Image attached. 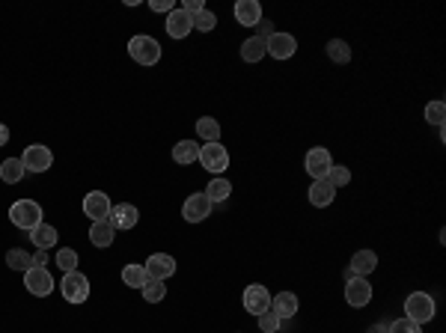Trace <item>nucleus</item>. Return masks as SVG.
<instances>
[{
    "instance_id": "f704fd0d",
    "label": "nucleus",
    "mask_w": 446,
    "mask_h": 333,
    "mask_svg": "<svg viewBox=\"0 0 446 333\" xmlns=\"http://www.w3.org/2000/svg\"><path fill=\"white\" fill-rule=\"evenodd\" d=\"M328 182L333 187H345L351 182V173H348V167H342V164H333L330 167V173H328Z\"/></svg>"
},
{
    "instance_id": "b1692460",
    "label": "nucleus",
    "mask_w": 446,
    "mask_h": 333,
    "mask_svg": "<svg viewBox=\"0 0 446 333\" xmlns=\"http://www.w3.org/2000/svg\"><path fill=\"white\" fill-rule=\"evenodd\" d=\"M24 164H21V158H6L3 164H0V178H3L6 185H18L21 178H24Z\"/></svg>"
},
{
    "instance_id": "9d476101",
    "label": "nucleus",
    "mask_w": 446,
    "mask_h": 333,
    "mask_svg": "<svg viewBox=\"0 0 446 333\" xmlns=\"http://www.w3.org/2000/svg\"><path fill=\"white\" fill-rule=\"evenodd\" d=\"M24 286H27L30 295L48 297L51 289H54V280H51V271L48 268H30V271H24Z\"/></svg>"
},
{
    "instance_id": "ea45409f",
    "label": "nucleus",
    "mask_w": 446,
    "mask_h": 333,
    "mask_svg": "<svg viewBox=\"0 0 446 333\" xmlns=\"http://www.w3.org/2000/svg\"><path fill=\"white\" fill-rule=\"evenodd\" d=\"M256 27H259V39H265V42H268V39L274 36V24H271L268 18H262L259 24H256Z\"/></svg>"
},
{
    "instance_id": "20e7f679",
    "label": "nucleus",
    "mask_w": 446,
    "mask_h": 333,
    "mask_svg": "<svg viewBox=\"0 0 446 333\" xmlns=\"http://www.w3.org/2000/svg\"><path fill=\"white\" fill-rule=\"evenodd\" d=\"M60 289H63V297L68 304H83L90 297V280L83 277L81 271H68V274H63Z\"/></svg>"
},
{
    "instance_id": "f8f14e48",
    "label": "nucleus",
    "mask_w": 446,
    "mask_h": 333,
    "mask_svg": "<svg viewBox=\"0 0 446 333\" xmlns=\"http://www.w3.org/2000/svg\"><path fill=\"white\" fill-rule=\"evenodd\" d=\"M83 215H87L92 224H96V220H107V215H110V196L105 191H90L87 196H83Z\"/></svg>"
},
{
    "instance_id": "0eeeda50",
    "label": "nucleus",
    "mask_w": 446,
    "mask_h": 333,
    "mask_svg": "<svg viewBox=\"0 0 446 333\" xmlns=\"http://www.w3.org/2000/svg\"><path fill=\"white\" fill-rule=\"evenodd\" d=\"M143 268H146V277L149 280H161V283H167V277L176 274V259L170 253H152Z\"/></svg>"
},
{
    "instance_id": "a19ab883",
    "label": "nucleus",
    "mask_w": 446,
    "mask_h": 333,
    "mask_svg": "<svg viewBox=\"0 0 446 333\" xmlns=\"http://www.w3.org/2000/svg\"><path fill=\"white\" fill-rule=\"evenodd\" d=\"M33 268H48V250H39L33 256Z\"/></svg>"
},
{
    "instance_id": "412c9836",
    "label": "nucleus",
    "mask_w": 446,
    "mask_h": 333,
    "mask_svg": "<svg viewBox=\"0 0 446 333\" xmlns=\"http://www.w3.org/2000/svg\"><path fill=\"white\" fill-rule=\"evenodd\" d=\"M57 238H60V235H57V229L51 226V224H45V220H42L39 226H33V229H30V241L36 244L39 250H48V247H54V244H57Z\"/></svg>"
},
{
    "instance_id": "423d86ee",
    "label": "nucleus",
    "mask_w": 446,
    "mask_h": 333,
    "mask_svg": "<svg viewBox=\"0 0 446 333\" xmlns=\"http://www.w3.org/2000/svg\"><path fill=\"white\" fill-rule=\"evenodd\" d=\"M21 164L27 173H45V170H51V164H54V155H51V149L42 146V143H30L21 155Z\"/></svg>"
},
{
    "instance_id": "2eb2a0df",
    "label": "nucleus",
    "mask_w": 446,
    "mask_h": 333,
    "mask_svg": "<svg viewBox=\"0 0 446 333\" xmlns=\"http://www.w3.org/2000/svg\"><path fill=\"white\" fill-rule=\"evenodd\" d=\"M167 36H173V39H185L187 33H191V27H194V15H187L182 6L179 10H173L167 15Z\"/></svg>"
},
{
    "instance_id": "f257e3e1",
    "label": "nucleus",
    "mask_w": 446,
    "mask_h": 333,
    "mask_svg": "<svg viewBox=\"0 0 446 333\" xmlns=\"http://www.w3.org/2000/svg\"><path fill=\"white\" fill-rule=\"evenodd\" d=\"M405 319L414 324H425L434 319V297L428 292H410L405 301Z\"/></svg>"
},
{
    "instance_id": "39448f33",
    "label": "nucleus",
    "mask_w": 446,
    "mask_h": 333,
    "mask_svg": "<svg viewBox=\"0 0 446 333\" xmlns=\"http://www.w3.org/2000/svg\"><path fill=\"white\" fill-rule=\"evenodd\" d=\"M200 164L211 176H220L229 167V152L223 149V143H205V146H200Z\"/></svg>"
},
{
    "instance_id": "7c9ffc66",
    "label": "nucleus",
    "mask_w": 446,
    "mask_h": 333,
    "mask_svg": "<svg viewBox=\"0 0 446 333\" xmlns=\"http://www.w3.org/2000/svg\"><path fill=\"white\" fill-rule=\"evenodd\" d=\"M328 57L333 59V63H348V59H351V48H348V42H342V39H330V42H328Z\"/></svg>"
},
{
    "instance_id": "aec40b11",
    "label": "nucleus",
    "mask_w": 446,
    "mask_h": 333,
    "mask_svg": "<svg viewBox=\"0 0 446 333\" xmlns=\"http://www.w3.org/2000/svg\"><path fill=\"white\" fill-rule=\"evenodd\" d=\"M271 312L280 315V319H291V315L298 312V295L291 292H280L271 297Z\"/></svg>"
},
{
    "instance_id": "c756f323",
    "label": "nucleus",
    "mask_w": 446,
    "mask_h": 333,
    "mask_svg": "<svg viewBox=\"0 0 446 333\" xmlns=\"http://www.w3.org/2000/svg\"><path fill=\"white\" fill-rule=\"evenodd\" d=\"M143 292V301H149V304H161L167 297V286L161 283V280H146V286L140 289Z\"/></svg>"
},
{
    "instance_id": "1a4fd4ad",
    "label": "nucleus",
    "mask_w": 446,
    "mask_h": 333,
    "mask_svg": "<svg viewBox=\"0 0 446 333\" xmlns=\"http://www.w3.org/2000/svg\"><path fill=\"white\" fill-rule=\"evenodd\" d=\"M211 206L214 202L205 194H191L185 200V206H182V217L187 220V224H200V220H205L211 215Z\"/></svg>"
},
{
    "instance_id": "5701e85b",
    "label": "nucleus",
    "mask_w": 446,
    "mask_h": 333,
    "mask_svg": "<svg viewBox=\"0 0 446 333\" xmlns=\"http://www.w3.org/2000/svg\"><path fill=\"white\" fill-rule=\"evenodd\" d=\"M196 137L205 143H218L220 140V125L214 116H200L196 119Z\"/></svg>"
},
{
    "instance_id": "f03ea898",
    "label": "nucleus",
    "mask_w": 446,
    "mask_h": 333,
    "mask_svg": "<svg viewBox=\"0 0 446 333\" xmlns=\"http://www.w3.org/2000/svg\"><path fill=\"white\" fill-rule=\"evenodd\" d=\"M10 220L18 229H27V232H30L33 226L42 224V206H39L36 200H18V202H12Z\"/></svg>"
},
{
    "instance_id": "dca6fc26",
    "label": "nucleus",
    "mask_w": 446,
    "mask_h": 333,
    "mask_svg": "<svg viewBox=\"0 0 446 333\" xmlns=\"http://www.w3.org/2000/svg\"><path fill=\"white\" fill-rule=\"evenodd\" d=\"M265 48H268V54L271 57H277V59H289V57H295V51H298V42L295 36H289V33H274V36L265 42Z\"/></svg>"
},
{
    "instance_id": "58836bf2",
    "label": "nucleus",
    "mask_w": 446,
    "mask_h": 333,
    "mask_svg": "<svg viewBox=\"0 0 446 333\" xmlns=\"http://www.w3.org/2000/svg\"><path fill=\"white\" fill-rule=\"evenodd\" d=\"M182 10H185L187 15H196V12L205 10V3H202V0H182Z\"/></svg>"
},
{
    "instance_id": "c9c22d12",
    "label": "nucleus",
    "mask_w": 446,
    "mask_h": 333,
    "mask_svg": "<svg viewBox=\"0 0 446 333\" xmlns=\"http://www.w3.org/2000/svg\"><path fill=\"white\" fill-rule=\"evenodd\" d=\"M214 24H218V15H214L211 10H202V12H196V15H194V27H196V30H202V33L214 30Z\"/></svg>"
},
{
    "instance_id": "a878e982",
    "label": "nucleus",
    "mask_w": 446,
    "mask_h": 333,
    "mask_svg": "<svg viewBox=\"0 0 446 333\" xmlns=\"http://www.w3.org/2000/svg\"><path fill=\"white\" fill-rule=\"evenodd\" d=\"M229 194H233V185H229V178H223V176H214L209 182V187H205V196H209L211 202L229 200Z\"/></svg>"
},
{
    "instance_id": "79ce46f5",
    "label": "nucleus",
    "mask_w": 446,
    "mask_h": 333,
    "mask_svg": "<svg viewBox=\"0 0 446 333\" xmlns=\"http://www.w3.org/2000/svg\"><path fill=\"white\" fill-rule=\"evenodd\" d=\"M6 143H10V128L0 122V146H6Z\"/></svg>"
},
{
    "instance_id": "473e14b6",
    "label": "nucleus",
    "mask_w": 446,
    "mask_h": 333,
    "mask_svg": "<svg viewBox=\"0 0 446 333\" xmlns=\"http://www.w3.org/2000/svg\"><path fill=\"white\" fill-rule=\"evenodd\" d=\"M60 268H63V274H68V271H78V253L72 250V247H63V250L57 253V259H54Z\"/></svg>"
},
{
    "instance_id": "c85d7f7f",
    "label": "nucleus",
    "mask_w": 446,
    "mask_h": 333,
    "mask_svg": "<svg viewBox=\"0 0 446 333\" xmlns=\"http://www.w3.org/2000/svg\"><path fill=\"white\" fill-rule=\"evenodd\" d=\"M6 265H10L12 271H30L33 268V256L27 250H18V247H12V250L6 253Z\"/></svg>"
},
{
    "instance_id": "f3484780",
    "label": "nucleus",
    "mask_w": 446,
    "mask_h": 333,
    "mask_svg": "<svg viewBox=\"0 0 446 333\" xmlns=\"http://www.w3.org/2000/svg\"><path fill=\"white\" fill-rule=\"evenodd\" d=\"M235 21L241 27H256L262 21V6L256 0H238L235 3Z\"/></svg>"
},
{
    "instance_id": "a211bd4d",
    "label": "nucleus",
    "mask_w": 446,
    "mask_h": 333,
    "mask_svg": "<svg viewBox=\"0 0 446 333\" xmlns=\"http://www.w3.org/2000/svg\"><path fill=\"white\" fill-rule=\"evenodd\" d=\"M333 196H337V187H333L328 178H315L310 185V202L315 209H328L333 202Z\"/></svg>"
},
{
    "instance_id": "7ed1b4c3",
    "label": "nucleus",
    "mask_w": 446,
    "mask_h": 333,
    "mask_svg": "<svg viewBox=\"0 0 446 333\" xmlns=\"http://www.w3.org/2000/svg\"><path fill=\"white\" fill-rule=\"evenodd\" d=\"M128 54L140 66H155L161 59V45H158V39H152V36H134L128 42Z\"/></svg>"
},
{
    "instance_id": "393cba45",
    "label": "nucleus",
    "mask_w": 446,
    "mask_h": 333,
    "mask_svg": "<svg viewBox=\"0 0 446 333\" xmlns=\"http://www.w3.org/2000/svg\"><path fill=\"white\" fill-rule=\"evenodd\" d=\"M173 161L176 164H194V161H200V146L191 140H179L173 146Z\"/></svg>"
},
{
    "instance_id": "9b49d317",
    "label": "nucleus",
    "mask_w": 446,
    "mask_h": 333,
    "mask_svg": "<svg viewBox=\"0 0 446 333\" xmlns=\"http://www.w3.org/2000/svg\"><path fill=\"white\" fill-rule=\"evenodd\" d=\"M244 310L253 312V315H262L271 310V295L262 283H250L244 289Z\"/></svg>"
},
{
    "instance_id": "6e6552de",
    "label": "nucleus",
    "mask_w": 446,
    "mask_h": 333,
    "mask_svg": "<svg viewBox=\"0 0 446 333\" xmlns=\"http://www.w3.org/2000/svg\"><path fill=\"white\" fill-rule=\"evenodd\" d=\"M304 167H306V173H310L313 178H328L330 167H333V158H330V152L324 146H315V149L306 152Z\"/></svg>"
},
{
    "instance_id": "ddd939ff",
    "label": "nucleus",
    "mask_w": 446,
    "mask_h": 333,
    "mask_svg": "<svg viewBox=\"0 0 446 333\" xmlns=\"http://www.w3.org/2000/svg\"><path fill=\"white\" fill-rule=\"evenodd\" d=\"M137 220H140V211H137L131 202H119V206H110L107 224L114 229H134Z\"/></svg>"
},
{
    "instance_id": "e433bc0d",
    "label": "nucleus",
    "mask_w": 446,
    "mask_h": 333,
    "mask_svg": "<svg viewBox=\"0 0 446 333\" xmlns=\"http://www.w3.org/2000/svg\"><path fill=\"white\" fill-rule=\"evenodd\" d=\"M390 333H423V330H419V324H414L410 319H399V321L390 324Z\"/></svg>"
},
{
    "instance_id": "4be33fe9",
    "label": "nucleus",
    "mask_w": 446,
    "mask_h": 333,
    "mask_svg": "<svg viewBox=\"0 0 446 333\" xmlns=\"http://www.w3.org/2000/svg\"><path fill=\"white\" fill-rule=\"evenodd\" d=\"M116 238V229L107 224V220H96V224L90 226V241L96 247H110Z\"/></svg>"
},
{
    "instance_id": "2f4dec72",
    "label": "nucleus",
    "mask_w": 446,
    "mask_h": 333,
    "mask_svg": "<svg viewBox=\"0 0 446 333\" xmlns=\"http://www.w3.org/2000/svg\"><path fill=\"white\" fill-rule=\"evenodd\" d=\"M443 119H446V105L443 101H428L425 105V122L443 128Z\"/></svg>"
},
{
    "instance_id": "4c0bfd02",
    "label": "nucleus",
    "mask_w": 446,
    "mask_h": 333,
    "mask_svg": "<svg viewBox=\"0 0 446 333\" xmlns=\"http://www.w3.org/2000/svg\"><path fill=\"white\" fill-rule=\"evenodd\" d=\"M149 6H152L155 12H167V15H170V12L176 10V0H152Z\"/></svg>"
},
{
    "instance_id": "6ab92c4d",
    "label": "nucleus",
    "mask_w": 446,
    "mask_h": 333,
    "mask_svg": "<svg viewBox=\"0 0 446 333\" xmlns=\"http://www.w3.org/2000/svg\"><path fill=\"white\" fill-rule=\"evenodd\" d=\"M378 268V256L372 250H357L351 256V277H366Z\"/></svg>"
},
{
    "instance_id": "72a5a7b5",
    "label": "nucleus",
    "mask_w": 446,
    "mask_h": 333,
    "mask_svg": "<svg viewBox=\"0 0 446 333\" xmlns=\"http://www.w3.org/2000/svg\"><path fill=\"white\" fill-rule=\"evenodd\" d=\"M256 319H259V330L262 333H277L283 328V319H280V315H274L271 310L262 312V315H256Z\"/></svg>"
},
{
    "instance_id": "bb28decb",
    "label": "nucleus",
    "mask_w": 446,
    "mask_h": 333,
    "mask_svg": "<svg viewBox=\"0 0 446 333\" xmlns=\"http://www.w3.org/2000/svg\"><path fill=\"white\" fill-rule=\"evenodd\" d=\"M268 54V48H265V39L259 36H250L241 45V57H244V63H259V59Z\"/></svg>"
},
{
    "instance_id": "cd10ccee",
    "label": "nucleus",
    "mask_w": 446,
    "mask_h": 333,
    "mask_svg": "<svg viewBox=\"0 0 446 333\" xmlns=\"http://www.w3.org/2000/svg\"><path fill=\"white\" fill-rule=\"evenodd\" d=\"M146 268L143 265H125L122 268V283L125 286H131V289H143L146 286Z\"/></svg>"
},
{
    "instance_id": "37998d69",
    "label": "nucleus",
    "mask_w": 446,
    "mask_h": 333,
    "mask_svg": "<svg viewBox=\"0 0 446 333\" xmlns=\"http://www.w3.org/2000/svg\"><path fill=\"white\" fill-rule=\"evenodd\" d=\"M369 333H390V324H372V328H369Z\"/></svg>"
},
{
    "instance_id": "4468645a",
    "label": "nucleus",
    "mask_w": 446,
    "mask_h": 333,
    "mask_svg": "<svg viewBox=\"0 0 446 333\" xmlns=\"http://www.w3.org/2000/svg\"><path fill=\"white\" fill-rule=\"evenodd\" d=\"M345 301L351 306H366L372 301V286H369L366 277H351L345 286Z\"/></svg>"
}]
</instances>
